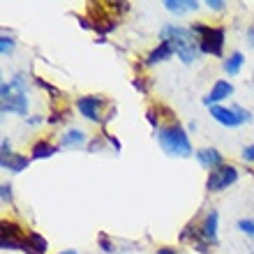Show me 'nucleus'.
Here are the masks:
<instances>
[{
	"instance_id": "obj_15",
	"label": "nucleus",
	"mask_w": 254,
	"mask_h": 254,
	"mask_svg": "<svg viewBox=\"0 0 254 254\" xmlns=\"http://www.w3.org/2000/svg\"><path fill=\"white\" fill-rule=\"evenodd\" d=\"M58 150H61V146L58 143H54L51 139H37L30 146V160H51L54 155H58Z\"/></svg>"
},
{
	"instance_id": "obj_9",
	"label": "nucleus",
	"mask_w": 254,
	"mask_h": 254,
	"mask_svg": "<svg viewBox=\"0 0 254 254\" xmlns=\"http://www.w3.org/2000/svg\"><path fill=\"white\" fill-rule=\"evenodd\" d=\"M199 231L210 248H215V245L220 243V210H217V208H208L206 213L201 215Z\"/></svg>"
},
{
	"instance_id": "obj_20",
	"label": "nucleus",
	"mask_w": 254,
	"mask_h": 254,
	"mask_svg": "<svg viewBox=\"0 0 254 254\" xmlns=\"http://www.w3.org/2000/svg\"><path fill=\"white\" fill-rule=\"evenodd\" d=\"M107 146L111 148L109 134L102 132V134H97V136H90V141H88V146H86V153H100V150H107Z\"/></svg>"
},
{
	"instance_id": "obj_13",
	"label": "nucleus",
	"mask_w": 254,
	"mask_h": 254,
	"mask_svg": "<svg viewBox=\"0 0 254 254\" xmlns=\"http://www.w3.org/2000/svg\"><path fill=\"white\" fill-rule=\"evenodd\" d=\"M90 136H88L86 129H81V127H67L65 132L61 134V139H58V146L61 150H76V148H86Z\"/></svg>"
},
{
	"instance_id": "obj_22",
	"label": "nucleus",
	"mask_w": 254,
	"mask_h": 254,
	"mask_svg": "<svg viewBox=\"0 0 254 254\" xmlns=\"http://www.w3.org/2000/svg\"><path fill=\"white\" fill-rule=\"evenodd\" d=\"M63 123H67L65 109H54V111L47 116V125H51V127H58V125H63Z\"/></svg>"
},
{
	"instance_id": "obj_24",
	"label": "nucleus",
	"mask_w": 254,
	"mask_h": 254,
	"mask_svg": "<svg viewBox=\"0 0 254 254\" xmlns=\"http://www.w3.org/2000/svg\"><path fill=\"white\" fill-rule=\"evenodd\" d=\"M132 86H134V90H139L141 95H148L150 93V79L148 76H141V74H136L132 79Z\"/></svg>"
},
{
	"instance_id": "obj_19",
	"label": "nucleus",
	"mask_w": 254,
	"mask_h": 254,
	"mask_svg": "<svg viewBox=\"0 0 254 254\" xmlns=\"http://www.w3.org/2000/svg\"><path fill=\"white\" fill-rule=\"evenodd\" d=\"M26 243H28V254H47L49 252V241L40 231H28Z\"/></svg>"
},
{
	"instance_id": "obj_6",
	"label": "nucleus",
	"mask_w": 254,
	"mask_h": 254,
	"mask_svg": "<svg viewBox=\"0 0 254 254\" xmlns=\"http://www.w3.org/2000/svg\"><path fill=\"white\" fill-rule=\"evenodd\" d=\"M208 114L217 125L229 127V129H236V127H243L252 123V111L241 104H220V107H210Z\"/></svg>"
},
{
	"instance_id": "obj_17",
	"label": "nucleus",
	"mask_w": 254,
	"mask_h": 254,
	"mask_svg": "<svg viewBox=\"0 0 254 254\" xmlns=\"http://www.w3.org/2000/svg\"><path fill=\"white\" fill-rule=\"evenodd\" d=\"M243 67H245V54H243V51H231V54L222 61V72L227 74L229 79L238 76V74L243 72Z\"/></svg>"
},
{
	"instance_id": "obj_33",
	"label": "nucleus",
	"mask_w": 254,
	"mask_h": 254,
	"mask_svg": "<svg viewBox=\"0 0 254 254\" xmlns=\"http://www.w3.org/2000/svg\"><path fill=\"white\" fill-rule=\"evenodd\" d=\"M79 19V26L83 28V30H93V21H90V16H76Z\"/></svg>"
},
{
	"instance_id": "obj_8",
	"label": "nucleus",
	"mask_w": 254,
	"mask_h": 254,
	"mask_svg": "<svg viewBox=\"0 0 254 254\" xmlns=\"http://www.w3.org/2000/svg\"><path fill=\"white\" fill-rule=\"evenodd\" d=\"M238 178H241L238 167H236V164H231V162H227L224 167L215 169V171H210V174L206 176L203 188H206L208 194H220V192H224V190L234 188L236 183H238Z\"/></svg>"
},
{
	"instance_id": "obj_35",
	"label": "nucleus",
	"mask_w": 254,
	"mask_h": 254,
	"mask_svg": "<svg viewBox=\"0 0 254 254\" xmlns=\"http://www.w3.org/2000/svg\"><path fill=\"white\" fill-rule=\"evenodd\" d=\"M196 127H199L196 123H190V125H188V132H190V134H194V132H196Z\"/></svg>"
},
{
	"instance_id": "obj_11",
	"label": "nucleus",
	"mask_w": 254,
	"mask_h": 254,
	"mask_svg": "<svg viewBox=\"0 0 254 254\" xmlns=\"http://www.w3.org/2000/svg\"><path fill=\"white\" fill-rule=\"evenodd\" d=\"M181 243H188L190 248H192L194 252H199V254H208L210 250H213L206 241H203V236H201V231H199V222H188V224L183 227Z\"/></svg>"
},
{
	"instance_id": "obj_36",
	"label": "nucleus",
	"mask_w": 254,
	"mask_h": 254,
	"mask_svg": "<svg viewBox=\"0 0 254 254\" xmlns=\"http://www.w3.org/2000/svg\"><path fill=\"white\" fill-rule=\"evenodd\" d=\"M58 254H79L76 250H63V252H58Z\"/></svg>"
},
{
	"instance_id": "obj_14",
	"label": "nucleus",
	"mask_w": 254,
	"mask_h": 254,
	"mask_svg": "<svg viewBox=\"0 0 254 254\" xmlns=\"http://www.w3.org/2000/svg\"><path fill=\"white\" fill-rule=\"evenodd\" d=\"M171 58H174V49H171V44H169V42H157V44L146 54L143 65L155 67V65H162V63H169Z\"/></svg>"
},
{
	"instance_id": "obj_27",
	"label": "nucleus",
	"mask_w": 254,
	"mask_h": 254,
	"mask_svg": "<svg viewBox=\"0 0 254 254\" xmlns=\"http://www.w3.org/2000/svg\"><path fill=\"white\" fill-rule=\"evenodd\" d=\"M0 199H2L5 206H12L14 203V194H12V185H9V183H2V185H0Z\"/></svg>"
},
{
	"instance_id": "obj_4",
	"label": "nucleus",
	"mask_w": 254,
	"mask_h": 254,
	"mask_svg": "<svg viewBox=\"0 0 254 254\" xmlns=\"http://www.w3.org/2000/svg\"><path fill=\"white\" fill-rule=\"evenodd\" d=\"M194 37L199 42V49L203 56H210V58H227L224 51H227V28L224 26H210V23H203V21H194L190 23Z\"/></svg>"
},
{
	"instance_id": "obj_2",
	"label": "nucleus",
	"mask_w": 254,
	"mask_h": 254,
	"mask_svg": "<svg viewBox=\"0 0 254 254\" xmlns=\"http://www.w3.org/2000/svg\"><path fill=\"white\" fill-rule=\"evenodd\" d=\"M0 114L21 116L26 121L30 116V95H28V76L23 72L12 74L0 83Z\"/></svg>"
},
{
	"instance_id": "obj_5",
	"label": "nucleus",
	"mask_w": 254,
	"mask_h": 254,
	"mask_svg": "<svg viewBox=\"0 0 254 254\" xmlns=\"http://www.w3.org/2000/svg\"><path fill=\"white\" fill-rule=\"evenodd\" d=\"M111 102L104 97V95H79L74 100V109L81 114V118H86L88 123H95V125L104 127V116H107V109Z\"/></svg>"
},
{
	"instance_id": "obj_12",
	"label": "nucleus",
	"mask_w": 254,
	"mask_h": 254,
	"mask_svg": "<svg viewBox=\"0 0 254 254\" xmlns=\"http://www.w3.org/2000/svg\"><path fill=\"white\" fill-rule=\"evenodd\" d=\"M194 160L199 162V167L203 169V171H208V174L227 164V160H224L222 150H217V148H213V146L199 148V150H196V155H194Z\"/></svg>"
},
{
	"instance_id": "obj_32",
	"label": "nucleus",
	"mask_w": 254,
	"mask_h": 254,
	"mask_svg": "<svg viewBox=\"0 0 254 254\" xmlns=\"http://www.w3.org/2000/svg\"><path fill=\"white\" fill-rule=\"evenodd\" d=\"M109 143H111V150H114V153H121V150H123V143L116 139L114 134H109Z\"/></svg>"
},
{
	"instance_id": "obj_28",
	"label": "nucleus",
	"mask_w": 254,
	"mask_h": 254,
	"mask_svg": "<svg viewBox=\"0 0 254 254\" xmlns=\"http://www.w3.org/2000/svg\"><path fill=\"white\" fill-rule=\"evenodd\" d=\"M203 7H208V9H210V12H215V14H222L229 7V2H227V0H206V2H203Z\"/></svg>"
},
{
	"instance_id": "obj_18",
	"label": "nucleus",
	"mask_w": 254,
	"mask_h": 254,
	"mask_svg": "<svg viewBox=\"0 0 254 254\" xmlns=\"http://www.w3.org/2000/svg\"><path fill=\"white\" fill-rule=\"evenodd\" d=\"M162 5H164V9H167L169 14H174V16H183V14L196 12V9L201 7V2H196V0H164Z\"/></svg>"
},
{
	"instance_id": "obj_26",
	"label": "nucleus",
	"mask_w": 254,
	"mask_h": 254,
	"mask_svg": "<svg viewBox=\"0 0 254 254\" xmlns=\"http://www.w3.org/2000/svg\"><path fill=\"white\" fill-rule=\"evenodd\" d=\"M241 162L245 167H254V143H248V146H243L241 150Z\"/></svg>"
},
{
	"instance_id": "obj_21",
	"label": "nucleus",
	"mask_w": 254,
	"mask_h": 254,
	"mask_svg": "<svg viewBox=\"0 0 254 254\" xmlns=\"http://www.w3.org/2000/svg\"><path fill=\"white\" fill-rule=\"evenodd\" d=\"M14 51H16V40H14L7 30H2V35H0V56H2V58H9Z\"/></svg>"
},
{
	"instance_id": "obj_16",
	"label": "nucleus",
	"mask_w": 254,
	"mask_h": 254,
	"mask_svg": "<svg viewBox=\"0 0 254 254\" xmlns=\"http://www.w3.org/2000/svg\"><path fill=\"white\" fill-rule=\"evenodd\" d=\"M30 162H33L30 160V155L14 153V155H9V157H5V160H0V167H2V171H7V174L19 176L30 167Z\"/></svg>"
},
{
	"instance_id": "obj_23",
	"label": "nucleus",
	"mask_w": 254,
	"mask_h": 254,
	"mask_svg": "<svg viewBox=\"0 0 254 254\" xmlns=\"http://www.w3.org/2000/svg\"><path fill=\"white\" fill-rule=\"evenodd\" d=\"M236 227H238L241 234H245L248 238L254 241V217H241V220L236 222Z\"/></svg>"
},
{
	"instance_id": "obj_31",
	"label": "nucleus",
	"mask_w": 254,
	"mask_h": 254,
	"mask_svg": "<svg viewBox=\"0 0 254 254\" xmlns=\"http://www.w3.org/2000/svg\"><path fill=\"white\" fill-rule=\"evenodd\" d=\"M44 123H47L44 116H28L26 118V125H30V127H40V125H44Z\"/></svg>"
},
{
	"instance_id": "obj_10",
	"label": "nucleus",
	"mask_w": 254,
	"mask_h": 254,
	"mask_svg": "<svg viewBox=\"0 0 254 254\" xmlns=\"http://www.w3.org/2000/svg\"><path fill=\"white\" fill-rule=\"evenodd\" d=\"M236 93L234 83L229 79H217L210 86V90L206 93V97H203V107L210 109V107H220V104H224L227 100H231Z\"/></svg>"
},
{
	"instance_id": "obj_7",
	"label": "nucleus",
	"mask_w": 254,
	"mask_h": 254,
	"mask_svg": "<svg viewBox=\"0 0 254 254\" xmlns=\"http://www.w3.org/2000/svg\"><path fill=\"white\" fill-rule=\"evenodd\" d=\"M26 236H28V231L21 227L19 222L7 220V217L0 222V248L5 250V252H14V250H19V252L28 254Z\"/></svg>"
},
{
	"instance_id": "obj_1",
	"label": "nucleus",
	"mask_w": 254,
	"mask_h": 254,
	"mask_svg": "<svg viewBox=\"0 0 254 254\" xmlns=\"http://www.w3.org/2000/svg\"><path fill=\"white\" fill-rule=\"evenodd\" d=\"M155 139H157V146L162 148V153L167 157H176V160H190L196 155L192 146V139H190L188 127L183 125L176 114L167 111V116L162 118L160 129L155 132Z\"/></svg>"
},
{
	"instance_id": "obj_30",
	"label": "nucleus",
	"mask_w": 254,
	"mask_h": 254,
	"mask_svg": "<svg viewBox=\"0 0 254 254\" xmlns=\"http://www.w3.org/2000/svg\"><path fill=\"white\" fill-rule=\"evenodd\" d=\"M155 254H183L181 248H174V245H160L155 250Z\"/></svg>"
},
{
	"instance_id": "obj_34",
	"label": "nucleus",
	"mask_w": 254,
	"mask_h": 254,
	"mask_svg": "<svg viewBox=\"0 0 254 254\" xmlns=\"http://www.w3.org/2000/svg\"><path fill=\"white\" fill-rule=\"evenodd\" d=\"M245 40H248V44L254 49V26H250L248 30H245Z\"/></svg>"
},
{
	"instance_id": "obj_29",
	"label": "nucleus",
	"mask_w": 254,
	"mask_h": 254,
	"mask_svg": "<svg viewBox=\"0 0 254 254\" xmlns=\"http://www.w3.org/2000/svg\"><path fill=\"white\" fill-rule=\"evenodd\" d=\"M9 155H14L12 139H7V136H2V141H0V160H5V157H9Z\"/></svg>"
},
{
	"instance_id": "obj_25",
	"label": "nucleus",
	"mask_w": 254,
	"mask_h": 254,
	"mask_svg": "<svg viewBox=\"0 0 254 254\" xmlns=\"http://www.w3.org/2000/svg\"><path fill=\"white\" fill-rule=\"evenodd\" d=\"M97 245H100V250L104 254H114L116 252V243L111 241L107 234H100V236H97Z\"/></svg>"
},
{
	"instance_id": "obj_3",
	"label": "nucleus",
	"mask_w": 254,
	"mask_h": 254,
	"mask_svg": "<svg viewBox=\"0 0 254 254\" xmlns=\"http://www.w3.org/2000/svg\"><path fill=\"white\" fill-rule=\"evenodd\" d=\"M160 42H169L174 49V56L183 65H196L201 61V49L199 42L194 37L192 28L190 26H178V23H164L160 28Z\"/></svg>"
}]
</instances>
